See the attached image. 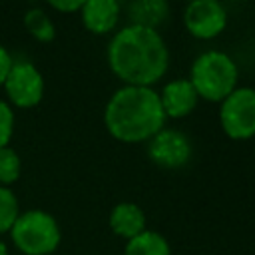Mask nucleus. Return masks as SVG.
<instances>
[{"label":"nucleus","mask_w":255,"mask_h":255,"mask_svg":"<svg viewBox=\"0 0 255 255\" xmlns=\"http://www.w3.org/2000/svg\"><path fill=\"white\" fill-rule=\"evenodd\" d=\"M108 66L124 86L153 88L167 72L169 50L157 30L128 24L108 44Z\"/></svg>","instance_id":"1"},{"label":"nucleus","mask_w":255,"mask_h":255,"mask_svg":"<svg viewBox=\"0 0 255 255\" xmlns=\"http://www.w3.org/2000/svg\"><path fill=\"white\" fill-rule=\"evenodd\" d=\"M159 94L145 86H122L112 94L104 110V126L112 137L124 143L149 141L165 128Z\"/></svg>","instance_id":"2"},{"label":"nucleus","mask_w":255,"mask_h":255,"mask_svg":"<svg viewBox=\"0 0 255 255\" xmlns=\"http://www.w3.org/2000/svg\"><path fill=\"white\" fill-rule=\"evenodd\" d=\"M187 80L193 86L197 98L221 104L237 88L239 68L229 54L207 50L193 60Z\"/></svg>","instance_id":"3"},{"label":"nucleus","mask_w":255,"mask_h":255,"mask_svg":"<svg viewBox=\"0 0 255 255\" xmlns=\"http://www.w3.org/2000/svg\"><path fill=\"white\" fill-rule=\"evenodd\" d=\"M10 235L14 245L24 255H50L62 239L58 221L40 209L20 213L10 229Z\"/></svg>","instance_id":"4"},{"label":"nucleus","mask_w":255,"mask_h":255,"mask_svg":"<svg viewBox=\"0 0 255 255\" xmlns=\"http://www.w3.org/2000/svg\"><path fill=\"white\" fill-rule=\"evenodd\" d=\"M219 124L227 137L249 139L255 135V88L237 86L219 104Z\"/></svg>","instance_id":"5"},{"label":"nucleus","mask_w":255,"mask_h":255,"mask_svg":"<svg viewBox=\"0 0 255 255\" xmlns=\"http://www.w3.org/2000/svg\"><path fill=\"white\" fill-rule=\"evenodd\" d=\"M8 100L18 108H34L44 96V78L32 62H12L4 80Z\"/></svg>","instance_id":"6"},{"label":"nucleus","mask_w":255,"mask_h":255,"mask_svg":"<svg viewBox=\"0 0 255 255\" xmlns=\"http://www.w3.org/2000/svg\"><path fill=\"white\" fill-rule=\"evenodd\" d=\"M183 26L193 38L213 40L227 26V10L217 0H193L183 10Z\"/></svg>","instance_id":"7"},{"label":"nucleus","mask_w":255,"mask_h":255,"mask_svg":"<svg viewBox=\"0 0 255 255\" xmlns=\"http://www.w3.org/2000/svg\"><path fill=\"white\" fill-rule=\"evenodd\" d=\"M193 147L189 137L171 128H163L147 141V155L149 159L165 169H177L183 167L191 159Z\"/></svg>","instance_id":"8"},{"label":"nucleus","mask_w":255,"mask_h":255,"mask_svg":"<svg viewBox=\"0 0 255 255\" xmlns=\"http://www.w3.org/2000/svg\"><path fill=\"white\" fill-rule=\"evenodd\" d=\"M157 94H159V104H161L165 118H171V120H181L189 116L199 102L187 78H175L167 82Z\"/></svg>","instance_id":"9"},{"label":"nucleus","mask_w":255,"mask_h":255,"mask_svg":"<svg viewBox=\"0 0 255 255\" xmlns=\"http://www.w3.org/2000/svg\"><path fill=\"white\" fill-rule=\"evenodd\" d=\"M122 16V6L116 0H88L82 4L80 18L92 34H110L116 30Z\"/></svg>","instance_id":"10"},{"label":"nucleus","mask_w":255,"mask_h":255,"mask_svg":"<svg viewBox=\"0 0 255 255\" xmlns=\"http://www.w3.org/2000/svg\"><path fill=\"white\" fill-rule=\"evenodd\" d=\"M145 223H147V217L143 209L133 201H120L118 205H114L110 213V229L118 237H124L126 241L145 231L147 229Z\"/></svg>","instance_id":"11"},{"label":"nucleus","mask_w":255,"mask_h":255,"mask_svg":"<svg viewBox=\"0 0 255 255\" xmlns=\"http://www.w3.org/2000/svg\"><path fill=\"white\" fill-rule=\"evenodd\" d=\"M129 24L157 30L169 16V4L165 0H135L128 4Z\"/></svg>","instance_id":"12"},{"label":"nucleus","mask_w":255,"mask_h":255,"mask_svg":"<svg viewBox=\"0 0 255 255\" xmlns=\"http://www.w3.org/2000/svg\"><path fill=\"white\" fill-rule=\"evenodd\" d=\"M124 255H171V247L161 233L145 229L133 239L126 241Z\"/></svg>","instance_id":"13"},{"label":"nucleus","mask_w":255,"mask_h":255,"mask_svg":"<svg viewBox=\"0 0 255 255\" xmlns=\"http://www.w3.org/2000/svg\"><path fill=\"white\" fill-rule=\"evenodd\" d=\"M24 26H26L28 34L32 38H36L38 42H52L56 36L54 22L42 8H30L24 14Z\"/></svg>","instance_id":"14"},{"label":"nucleus","mask_w":255,"mask_h":255,"mask_svg":"<svg viewBox=\"0 0 255 255\" xmlns=\"http://www.w3.org/2000/svg\"><path fill=\"white\" fill-rule=\"evenodd\" d=\"M20 211H18V199L16 195L8 189L0 185V235L10 231L14 221L18 219Z\"/></svg>","instance_id":"15"},{"label":"nucleus","mask_w":255,"mask_h":255,"mask_svg":"<svg viewBox=\"0 0 255 255\" xmlns=\"http://www.w3.org/2000/svg\"><path fill=\"white\" fill-rule=\"evenodd\" d=\"M20 175V157L12 147H0V185L14 183Z\"/></svg>","instance_id":"16"},{"label":"nucleus","mask_w":255,"mask_h":255,"mask_svg":"<svg viewBox=\"0 0 255 255\" xmlns=\"http://www.w3.org/2000/svg\"><path fill=\"white\" fill-rule=\"evenodd\" d=\"M14 131V112L8 102L0 100V147H6Z\"/></svg>","instance_id":"17"},{"label":"nucleus","mask_w":255,"mask_h":255,"mask_svg":"<svg viewBox=\"0 0 255 255\" xmlns=\"http://www.w3.org/2000/svg\"><path fill=\"white\" fill-rule=\"evenodd\" d=\"M82 0H52L50 6L58 12H64V14H70V12H80L82 10Z\"/></svg>","instance_id":"18"},{"label":"nucleus","mask_w":255,"mask_h":255,"mask_svg":"<svg viewBox=\"0 0 255 255\" xmlns=\"http://www.w3.org/2000/svg\"><path fill=\"white\" fill-rule=\"evenodd\" d=\"M12 56L8 54V50L4 48V46H0V86H4V80H6V76H8V70H10V66H12Z\"/></svg>","instance_id":"19"},{"label":"nucleus","mask_w":255,"mask_h":255,"mask_svg":"<svg viewBox=\"0 0 255 255\" xmlns=\"http://www.w3.org/2000/svg\"><path fill=\"white\" fill-rule=\"evenodd\" d=\"M0 255H8V249H6V245L0 241Z\"/></svg>","instance_id":"20"}]
</instances>
